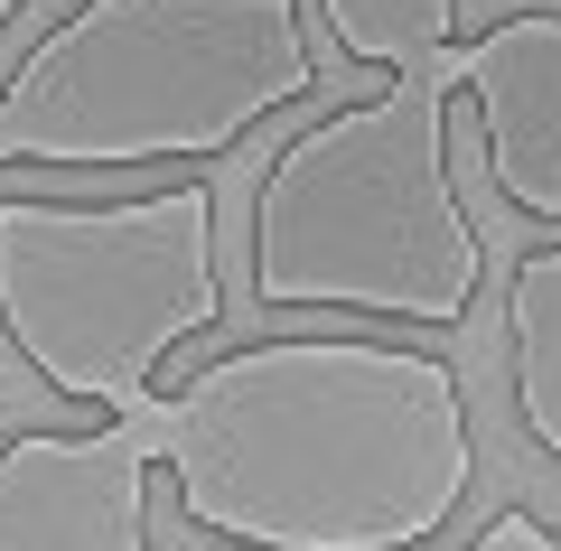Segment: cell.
<instances>
[{
    "mask_svg": "<svg viewBox=\"0 0 561 551\" xmlns=\"http://www.w3.org/2000/svg\"><path fill=\"white\" fill-rule=\"evenodd\" d=\"M179 524L243 551H412L478 486V412L412 336H262L160 393Z\"/></svg>",
    "mask_w": 561,
    "mask_h": 551,
    "instance_id": "cell-1",
    "label": "cell"
},
{
    "mask_svg": "<svg viewBox=\"0 0 561 551\" xmlns=\"http://www.w3.org/2000/svg\"><path fill=\"white\" fill-rule=\"evenodd\" d=\"M20 10H28V0H0V28H10V20H20Z\"/></svg>",
    "mask_w": 561,
    "mask_h": 551,
    "instance_id": "cell-10",
    "label": "cell"
},
{
    "mask_svg": "<svg viewBox=\"0 0 561 551\" xmlns=\"http://www.w3.org/2000/svg\"><path fill=\"white\" fill-rule=\"evenodd\" d=\"M225 318L216 187L0 197V336L76 412H140L160 365Z\"/></svg>",
    "mask_w": 561,
    "mask_h": 551,
    "instance_id": "cell-4",
    "label": "cell"
},
{
    "mask_svg": "<svg viewBox=\"0 0 561 551\" xmlns=\"http://www.w3.org/2000/svg\"><path fill=\"white\" fill-rule=\"evenodd\" d=\"M449 66H402L383 94L290 131L253 177V299L280 318L468 328L486 290V234L449 169Z\"/></svg>",
    "mask_w": 561,
    "mask_h": 551,
    "instance_id": "cell-2",
    "label": "cell"
},
{
    "mask_svg": "<svg viewBox=\"0 0 561 551\" xmlns=\"http://www.w3.org/2000/svg\"><path fill=\"white\" fill-rule=\"evenodd\" d=\"M478 551H552L561 542V524H542V514H524V505H505V514H486L478 532H468Z\"/></svg>",
    "mask_w": 561,
    "mask_h": 551,
    "instance_id": "cell-9",
    "label": "cell"
},
{
    "mask_svg": "<svg viewBox=\"0 0 561 551\" xmlns=\"http://www.w3.org/2000/svg\"><path fill=\"white\" fill-rule=\"evenodd\" d=\"M160 477V393L103 431H28L0 449V551H140Z\"/></svg>",
    "mask_w": 561,
    "mask_h": 551,
    "instance_id": "cell-5",
    "label": "cell"
},
{
    "mask_svg": "<svg viewBox=\"0 0 561 551\" xmlns=\"http://www.w3.org/2000/svg\"><path fill=\"white\" fill-rule=\"evenodd\" d=\"M300 94H319L300 0H76L0 84V159H225Z\"/></svg>",
    "mask_w": 561,
    "mask_h": 551,
    "instance_id": "cell-3",
    "label": "cell"
},
{
    "mask_svg": "<svg viewBox=\"0 0 561 551\" xmlns=\"http://www.w3.org/2000/svg\"><path fill=\"white\" fill-rule=\"evenodd\" d=\"M319 20L337 38V57L402 76V66H431L459 38V0H319Z\"/></svg>",
    "mask_w": 561,
    "mask_h": 551,
    "instance_id": "cell-8",
    "label": "cell"
},
{
    "mask_svg": "<svg viewBox=\"0 0 561 551\" xmlns=\"http://www.w3.org/2000/svg\"><path fill=\"white\" fill-rule=\"evenodd\" d=\"M459 103L478 113L486 187L515 216L561 225V10H515L440 47Z\"/></svg>",
    "mask_w": 561,
    "mask_h": 551,
    "instance_id": "cell-6",
    "label": "cell"
},
{
    "mask_svg": "<svg viewBox=\"0 0 561 551\" xmlns=\"http://www.w3.org/2000/svg\"><path fill=\"white\" fill-rule=\"evenodd\" d=\"M505 383L524 439L561 468V243H534L505 272Z\"/></svg>",
    "mask_w": 561,
    "mask_h": 551,
    "instance_id": "cell-7",
    "label": "cell"
}]
</instances>
